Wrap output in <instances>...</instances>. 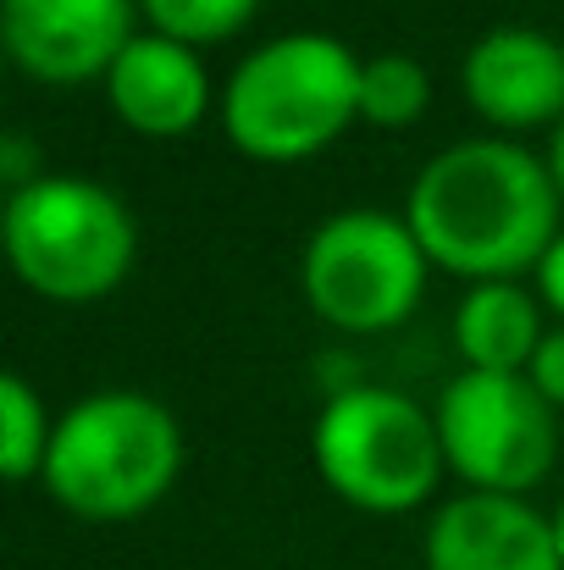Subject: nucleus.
Here are the masks:
<instances>
[{"mask_svg":"<svg viewBox=\"0 0 564 570\" xmlns=\"http://www.w3.org/2000/svg\"><path fill=\"white\" fill-rule=\"evenodd\" d=\"M560 184L543 156L509 139H459L437 150L404 199L432 266L471 283H509L537 272L560 238Z\"/></svg>","mask_w":564,"mask_h":570,"instance_id":"obj_1","label":"nucleus"},{"mask_svg":"<svg viewBox=\"0 0 564 570\" xmlns=\"http://www.w3.org/2000/svg\"><path fill=\"white\" fill-rule=\"evenodd\" d=\"M184 471L178 415L139 387L83 393L56 415L44 454V493L78 521H133L150 515Z\"/></svg>","mask_w":564,"mask_h":570,"instance_id":"obj_2","label":"nucleus"},{"mask_svg":"<svg viewBox=\"0 0 564 570\" xmlns=\"http://www.w3.org/2000/svg\"><path fill=\"white\" fill-rule=\"evenodd\" d=\"M355 117H360V56L344 39L310 28L255 45L221 89L227 145L266 167H294L321 156Z\"/></svg>","mask_w":564,"mask_h":570,"instance_id":"obj_3","label":"nucleus"},{"mask_svg":"<svg viewBox=\"0 0 564 570\" xmlns=\"http://www.w3.org/2000/svg\"><path fill=\"white\" fill-rule=\"evenodd\" d=\"M0 238L22 288L56 305H95L117 294L139 261V222L128 199L78 173H44L22 194H6Z\"/></svg>","mask_w":564,"mask_h":570,"instance_id":"obj_4","label":"nucleus"},{"mask_svg":"<svg viewBox=\"0 0 564 570\" xmlns=\"http://www.w3.org/2000/svg\"><path fill=\"white\" fill-rule=\"evenodd\" d=\"M316 476L366 515H409L443 482V438L437 415L420 410L398 387H333L310 426Z\"/></svg>","mask_w":564,"mask_h":570,"instance_id":"obj_5","label":"nucleus"},{"mask_svg":"<svg viewBox=\"0 0 564 570\" xmlns=\"http://www.w3.org/2000/svg\"><path fill=\"white\" fill-rule=\"evenodd\" d=\"M426 266L432 261L404 216L355 205V210H333L305 238L299 288L327 327L372 338L409 322V311L426 294Z\"/></svg>","mask_w":564,"mask_h":570,"instance_id":"obj_6","label":"nucleus"},{"mask_svg":"<svg viewBox=\"0 0 564 570\" xmlns=\"http://www.w3.org/2000/svg\"><path fill=\"white\" fill-rule=\"evenodd\" d=\"M443 460L471 493L526 499L560 454L554 404L526 372H459L432 404Z\"/></svg>","mask_w":564,"mask_h":570,"instance_id":"obj_7","label":"nucleus"},{"mask_svg":"<svg viewBox=\"0 0 564 570\" xmlns=\"http://www.w3.org/2000/svg\"><path fill=\"white\" fill-rule=\"evenodd\" d=\"M139 0H0V45L33 83H89L139 39Z\"/></svg>","mask_w":564,"mask_h":570,"instance_id":"obj_8","label":"nucleus"},{"mask_svg":"<svg viewBox=\"0 0 564 570\" xmlns=\"http://www.w3.org/2000/svg\"><path fill=\"white\" fill-rule=\"evenodd\" d=\"M459 89L482 122L498 134L564 122V39L543 28H487L465 61H459Z\"/></svg>","mask_w":564,"mask_h":570,"instance_id":"obj_9","label":"nucleus"},{"mask_svg":"<svg viewBox=\"0 0 564 570\" xmlns=\"http://www.w3.org/2000/svg\"><path fill=\"white\" fill-rule=\"evenodd\" d=\"M426 570H564L554 543V515H543L532 499L509 493H454L432 510Z\"/></svg>","mask_w":564,"mask_h":570,"instance_id":"obj_10","label":"nucleus"},{"mask_svg":"<svg viewBox=\"0 0 564 570\" xmlns=\"http://www.w3.org/2000/svg\"><path fill=\"white\" fill-rule=\"evenodd\" d=\"M106 100L122 128L145 139H184L210 111V72L199 50L145 28L106 72Z\"/></svg>","mask_w":564,"mask_h":570,"instance_id":"obj_11","label":"nucleus"},{"mask_svg":"<svg viewBox=\"0 0 564 570\" xmlns=\"http://www.w3.org/2000/svg\"><path fill=\"white\" fill-rule=\"evenodd\" d=\"M543 299L526 283H471L454 311V350L465 372H526L543 344Z\"/></svg>","mask_w":564,"mask_h":570,"instance_id":"obj_12","label":"nucleus"},{"mask_svg":"<svg viewBox=\"0 0 564 570\" xmlns=\"http://www.w3.org/2000/svg\"><path fill=\"white\" fill-rule=\"evenodd\" d=\"M432 100V72L409 50L360 56V122L372 128H409Z\"/></svg>","mask_w":564,"mask_h":570,"instance_id":"obj_13","label":"nucleus"},{"mask_svg":"<svg viewBox=\"0 0 564 570\" xmlns=\"http://www.w3.org/2000/svg\"><path fill=\"white\" fill-rule=\"evenodd\" d=\"M50 432H56V415H44V399L33 393V382L22 372H6L0 377V476L6 482L39 476L50 454Z\"/></svg>","mask_w":564,"mask_h":570,"instance_id":"obj_14","label":"nucleus"},{"mask_svg":"<svg viewBox=\"0 0 564 570\" xmlns=\"http://www.w3.org/2000/svg\"><path fill=\"white\" fill-rule=\"evenodd\" d=\"M145 22L167 39H178L188 50L221 45L232 33H244L260 11V0H139Z\"/></svg>","mask_w":564,"mask_h":570,"instance_id":"obj_15","label":"nucleus"},{"mask_svg":"<svg viewBox=\"0 0 564 570\" xmlns=\"http://www.w3.org/2000/svg\"><path fill=\"white\" fill-rule=\"evenodd\" d=\"M526 377H532V387H537L554 410H564V322L543 333V344H537V355H532Z\"/></svg>","mask_w":564,"mask_h":570,"instance_id":"obj_16","label":"nucleus"},{"mask_svg":"<svg viewBox=\"0 0 564 570\" xmlns=\"http://www.w3.org/2000/svg\"><path fill=\"white\" fill-rule=\"evenodd\" d=\"M39 178H44L39 145L28 134H6L0 139V184H6V194H22L28 184H39Z\"/></svg>","mask_w":564,"mask_h":570,"instance_id":"obj_17","label":"nucleus"},{"mask_svg":"<svg viewBox=\"0 0 564 570\" xmlns=\"http://www.w3.org/2000/svg\"><path fill=\"white\" fill-rule=\"evenodd\" d=\"M532 277H537V299H543V311H554V316L564 322V233L548 244V255L537 261Z\"/></svg>","mask_w":564,"mask_h":570,"instance_id":"obj_18","label":"nucleus"},{"mask_svg":"<svg viewBox=\"0 0 564 570\" xmlns=\"http://www.w3.org/2000/svg\"><path fill=\"white\" fill-rule=\"evenodd\" d=\"M548 173H554V184H560V199H564V122L554 128V145H548Z\"/></svg>","mask_w":564,"mask_h":570,"instance_id":"obj_19","label":"nucleus"},{"mask_svg":"<svg viewBox=\"0 0 564 570\" xmlns=\"http://www.w3.org/2000/svg\"><path fill=\"white\" fill-rule=\"evenodd\" d=\"M554 543H560V560H564V499H560V510H554Z\"/></svg>","mask_w":564,"mask_h":570,"instance_id":"obj_20","label":"nucleus"}]
</instances>
